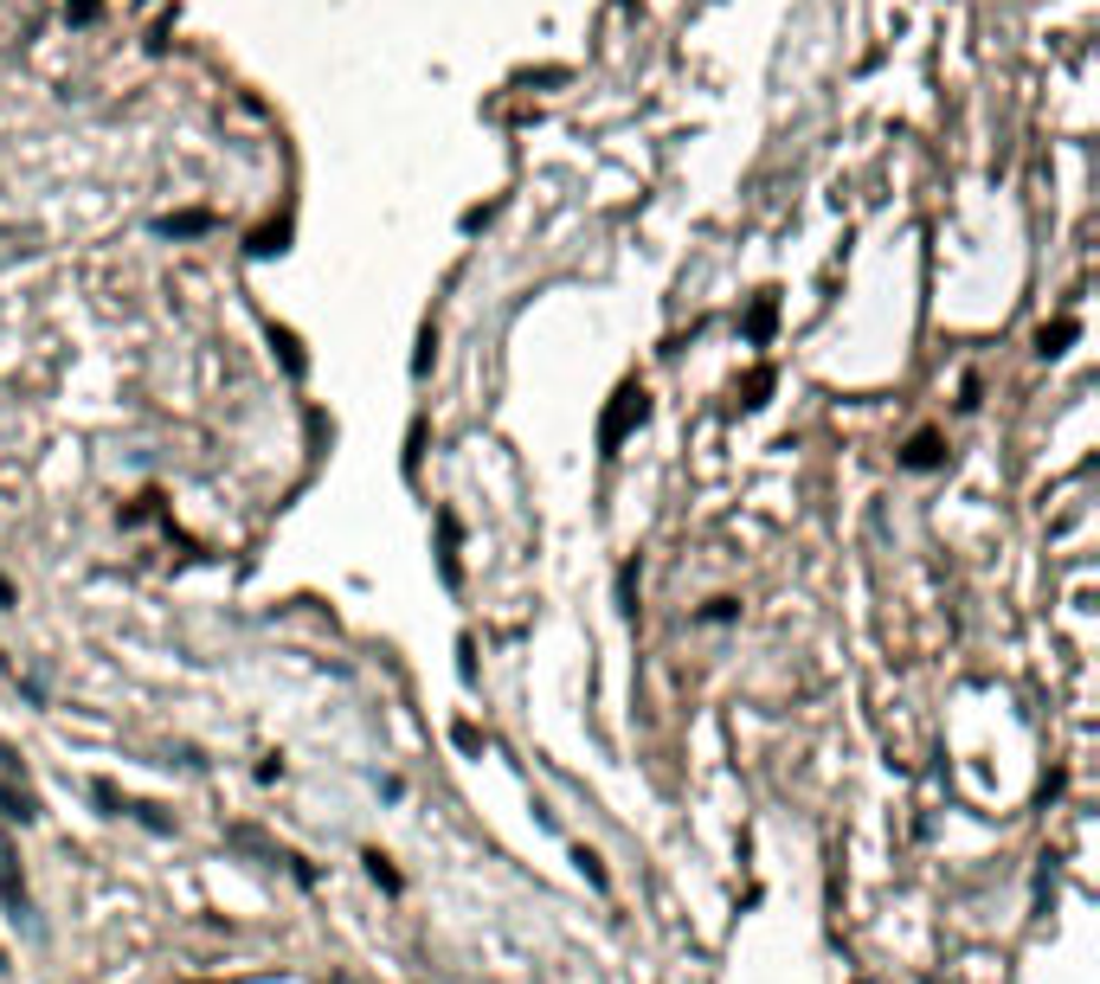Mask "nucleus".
Instances as JSON below:
<instances>
[{
  "instance_id": "nucleus-3",
  "label": "nucleus",
  "mask_w": 1100,
  "mask_h": 984,
  "mask_svg": "<svg viewBox=\"0 0 1100 984\" xmlns=\"http://www.w3.org/2000/svg\"><path fill=\"white\" fill-rule=\"evenodd\" d=\"M367 869H374V881H380V888H399V875L386 869V856H380V849H367Z\"/></svg>"
},
{
  "instance_id": "nucleus-2",
  "label": "nucleus",
  "mask_w": 1100,
  "mask_h": 984,
  "mask_svg": "<svg viewBox=\"0 0 1100 984\" xmlns=\"http://www.w3.org/2000/svg\"><path fill=\"white\" fill-rule=\"evenodd\" d=\"M573 863H579V869H586V881H592V888H606V863H599V856H592V849H579V856H573Z\"/></svg>"
},
{
  "instance_id": "nucleus-1",
  "label": "nucleus",
  "mask_w": 1100,
  "mask_h": 984,
  "mask_svg": "<svg viewBox=\"0 0 1100 984\" xmlns=\"http://www.w3.org/2000/svg\"><path fill=\"white\" fill-rule=\"evenodd\" d=\"M0 817H20V824H33L39 811H33V798H26V792L13 798V792H7V785H0Z\"/></svg>"
}]
</instances>
